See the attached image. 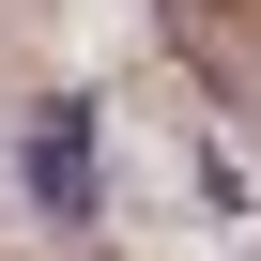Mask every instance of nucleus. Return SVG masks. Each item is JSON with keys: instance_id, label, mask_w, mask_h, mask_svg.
Here are the masks:
<instances>
[{"instance_id": "nucleus-1", "label": "nucleus", "mask_w": 261, "mask_h": 261, "mask_svg": "<svg viewBox=\"0 0 261 261\" xmlns=\"http://www.w3.org/2000/svg\"><path fill=\"white\" fill-rule=\"evenodd\" d=\"M31 185H46V200H62V215H77V200H92V154H77V123H46V139H31Z\"/></svg>"}]
</instances>
